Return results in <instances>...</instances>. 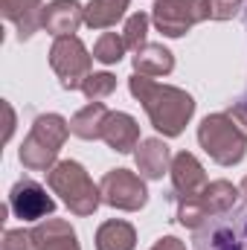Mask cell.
<instances>
[{"mask_svg": "<svg viewBox=\"0 0 247 250\" xmlns=\"http://www.w3.org/2000/svg\"><path fill=\"white\" fill-rule=\"evenodd\" d=\"M128 90L143 105L151 125L163 137H181L189 120L195 117V99L184 87L163 84V82H157L151 76H143V73H131L128 76Z\"/></svg>", "mask_w": 247, "mask_h": 250, "instance_id": "obj_1", "label": "cell"}, {"mask_svg": "<svg viewBox=\"0 0 247 250\" xmlns=\"http://www.w3.org/2000/svg\"><path fill=\"white\" fill-rule=\"evenodd\" d=\"M70 123L62 114H41L35 117V123L29 128V134L23 137L21 148H18V160L23 169L29 172H50L59 163V151L70 137Z\"/></svg>", "mask_w": 247, "mask_h": 250, "instance_id": "obj_2", "label": "cell"}, {"mask_svg": "<svg viewBox=\"0 0 247 250\" xmlns=\"http://www.w3.org/2000/svg\"><path fill=\"white\" fill-rule=\"evenodd\" d=\"M47 187L53 189L73 215H93L102 204V192L99 184L90 181L87 169L79 160H59L50 172H47Z\"/></svg>", "mask_w": 247, "mask_h": 250, "instance_id": "obj_3", "label": "cell"}, {"mask_svg": "<svg viewBox=\"0 0 247 250\" xmlns=\"http://www.w3.org/2000/svg\"><path fill=\"white\" fill-rule=\"evenodd\" d=\"M198 143L218 166H236L247 154V134L230 117V111L204 117L198 125Z\"/></svg>", "mask_w": 247, "mask_h": 250, "instance_id": "obj_4", "label": "cell"}, {"mask_svg": "<svg viewBox=\"0 0 247 250\" xmlns=\"http://www.w3.org/2000/svg\"><path fill=\"white\" fill-rule=\"evenodd\" d=\"M50 67L59 76V84L64 90H82L84 79L93 73V56L87 53L79 35H64L56 38L50 47Z\"/></svg>", "mask_w": 247, "mask_h": 250, "instance_id": "obj_5", "label": "cell"}, {"mask_svg": "<svg viewBox=\"0 0 247 250\" xmlns=\"http://www.w3.org/2000/svg\"><path fill=\"white\" fill-rule=\"evenodd\" d=\"M151 21L166 38H181L195 23L209 21V0H154Z\"/></svg>", "mask_w": 247, "mask_h": 250, "instance_id": "obj_6", "label": "cell"}, {"mask_svg": "<svg viewBox=\"0 0 247 250\" xmlns=\"http://www.w3.org/2000/svg\"><path fill=\"white\" fill-rule=\"evenodd\" d=\"M99 192H102V204L123 209V212H140L148 204V189H145L143 175H137L131 169L105 172L99 181Z\"/></svg>", "mask_w": 247, "mask_h": 250, "instance_id": "obj_7", "label": "cell"}, {"mask_svg": "<svg viewBox=\"0 0 247 250\" xmlns=\"http://www.w3.org/2000/svg\"><path fill=\"white\" fill-rule=\"evenodd\" d=\"M9 209L21 221H44L47 215L56 212V201L47 195V189L38 181L23 178L9 189Z\"/></svg>", "mask_w": 247, "mask_h": 250, "instance_id": "obj_8", "label": "cell"}, {"mask_svg": "<svg viewBox=\"0 0 247 250\" xmlns=\"http://www.w3.org/2000/svg\"><path fill=\"white\" fill-rule=\"evenodd\" d=\"M84 23V6L79 0H53L44 6L41 15V29L53 38L76 35V29Z\"/></svg>", "mask_w": 247, "mask_h": 250, "instance_id": "obj_9", "label": "cell"}, {"mask_svg": "<svg viewBox=\"0 0 247 250\" xmlns=\"http://www.w3.org/2000/svg\"><path fill=\"white\" fill-rule=\"evenodd\" d=\"M169 175H172V187H175V192H178L181 198L201 195L204 187L209 184V181H206V172H204V166H201V160H198L192 151H178V154L172 157Z\"/></svg>", "mask_w": 247, "mask_h": 250, "instance_id": "obj_10", "label": "cell"}, {"mask_svg": "<svg viewBox=\"0 0 247 250\" xmlns=\"http://www.w3.org/2000/svg\"><path fill=\"white\" fill-rule=\"evenodd\" d=\"M134 160H137V172L145 181H160L172 169V151H169V146L160 137L140 140V146L134 151Z\"/></svg>", "mask_w": 247, "mask_h": 250, "instance_id": "obj_11", "label": "cell"}, {"mask_svg": "<svg viewBox=\"0 0 247 250\" xmlns=\"http://www.w3.org/2000/svg\"><path fill=\"white\" fill-rule=\"evenodd\" d=\"M3 18L15 23L18 41H29L41 29V15H44V0H0Z\"/></svg>", "mask_w": 247, "mask_h": 250, "instance_id": "obj_12", "label": "cell"}, {"mask_svg": "<svg viewBox=\"0 0 247 250\" xmlns=\"http://www.w3.org/2000/svg\"><path fill=\"white\" fill-rule=\"evenodd\" d=\"M32 239H35V250H82L73 224L53 215L32 227Z\"/></svg>", "mask_w": 247, "mask_h": 250, "instance_id": "obj_13", "label": "cell"}, {"mask_svg": "<svg viewBox=\"0 0 247 250\" xmlns=\"http://www.w3.org/2000/svg\"><path fill=\"white\" fill-rule=\"evenodd\" d=\"M102 140L117 154H128L140 146V125L125 111H111L108 120H105V128H102Z\"/></svg>", "mask_w": 247, "mask_h": 250, "instance_id": "obj_14", "label": "cell"}, {"mask_svg": "<svg viewBox=\"0 0 247 250\" xmlns=\"http://www.w3.org/2000/svg\"><path fill=\"white\" fill-rule=\"evenodd\" d=\"M239 195H242V189L233 187L230 181H209L204 192L198 195V204L204 207V212L209 215V218H215V215H224V212H230L236 204H239Z\"/></svg>", "mask_w": 247, "mask_h": 250, "instance_id": "obj_15", "label": "cell"}, {"mask_svg": "<svg viewBox=\"0 0 247 250\" xmlns=\"http://www.w3.org/2000/svg\"><path fill=\"white\" fill-rule=\"evenodd\" d=\"M172 70H175V56L163 44H143L134 53V73L157 79V76H169Z\"/></svg>", "mask_w": 247, "mask_h": 250, "instance_id": "obj_16", "label": "cell"}, {"mask_svg": "<svg viewBox=\"0 0 247 250\" xmlns=\"http://www.w3.org/2000/svg\"><path fill=\"white\" fill-rule=\"evenodd\" d=\"M108 108L105 102H87L84 108H79L70 120V131L73 137L79 140H102V128H105V120H108Z\"/></svg>", "mask_w": 247, "mask_h": 250, "instance_id": "obj_17", "label": "cell"}, {"mask_svg": "<svg viewBox=\"0 0 247 250\" xmlns=\"http://www.w3.org/2000/svg\"><path fill=\"white\" fill-rule=\"evenodd\" d=\"M137 248V230L123 218H111L99 224L96 230V250H134Z\"/></svg>", "mask_w": 247, "mask_h": 250, "instance_id": "obj_18", "label": "cell"}, {"mask_svg": "<svg viewBox=\"0 0 247 250\" xmlns=\"http://www.w3.org/2000/svg\"><path fill=\"white\" fill-rule=\"evenodd\" d=\"M131 0H90L84 6V26L90 29H108L117 26L128 12Z\"/></svg>", "mask_w": 247, "mask_h": 250, "instance_id": "obj_19", "label": "cell"}, {"mask_svg": "<svg viewBox=\"0 0 247 250\" xmlns=\"http://www.w3.org/2000/svg\"><path fill=\"white\" fill-rule=\"evenodd\" d=\"M125 41L123 35H117V32H102L99 35V41L93 44V59L102 64H120L125 56Z\"/></svg>", "mask_w": 247, "mask_h": 250, "instance_id": "obj_20", "label": "cell"}, {"mask_svg": "<svg viewBox=\"0 0 247 250\" xmlns=\"http://www.w3.org/2000/svg\"><path fill=\"white\" fill-rule=\"evenodd\" d=\"M114 90H117V76L108 73V70L90 73V76L84 79V84H82V93H84L90 102H102V99H108Z\"/></svg>", "mask_w": 247, "mask_h": 250, "instance_id": "obj_21", "label": "cell"}, {"mask_svg": "<svg viewBox=\"0 0 247 250\" xmlns=\"http://www.w3.org/2000/svg\"><path fill=\"white\" fill-rule=\"evenodd\" d=\"M148 23H151V18L145 15V12H134V15H128V21H125V29H123V41L128 50H140L143 44H148L145 41V35H148Z\"/></svg>", "mask_w": 247, "mask_h": 250, "instance_id": "obj_22", "label": "cell"}, {"mask_svg": "<svg viewBox=\"0 0 247 250\" xmlns=\"http://www.w3.org/2000/svg\"><path fill=\"white\" fill-rule=\"evenodd\" d=\"M0 250H35V239H32V230H6L3 233V242Z\"/></svg>", "mask_w": 247, "mask_h": 250, "instance_id": "obj_23", "label": "cell"}, {"mask_svg": "<svg viewBox=\"0 0 247 250\" xmlns=\"http://www.w3.org/2000/svg\"><path fill=\"white\" fill-rule=\"evenodd\" d=\"M242 9V0H209V18L212 21H233Z\"/></svg>", "mask_w": 247, "mask_h": 250, "instance_id": "obj_24", "label": "cell"}, {"mask_svg": "<svg viewBox=\"0 0 247 250\" xmlns=\"http://www.w3.org/2000/svg\"><path fill=\"white\" fill-rule=\"evenodd\" d=\"M148 250H186V245L178 236H163V239H157Z\"/></svg>", "mask_w": 247, "mask_h": 250, "instance_id": "obj_25", "label": "cell"}, {"mask_svg": "<svg viewBox=\"0 0 247 250\" xmlns=\"http://www.w3.org/2000/svg\"><path fill=\"white\" fill-rule=\"evenodd\" d=\"M230 117H233L236 123L242 125V131L247 134V102H239V105H236V108L230 111Z\"/></svg>", "mask_w": 247, "mask_h": 250, "instance_id": "obj_26", "label": "cell"}, {"mask_svg": "<svg viewBox=\"0 0 247 250\" xmlns=\"http://www.w3.org/2000/svg\"><path fill=\"white\" fill-rule=\"evenodd\" d=\"M3 114H6V140H9L12 131H15V108L9 102H3Z\"/></svg>", "mask_w": 247, "mask_h": 250, "instance_id": "obj_27", "label": "cell"}, {"mask_svg": "<svg viewBox=\"0 0 247 250\" xmlns=\"http://www.w3.org/2000/svg\"><path fill=\"white\" fill-rule=\"evenodd\" d=\"M239 189H242V198H245V204H247V175L242 178V187H239Z\"/></svg>", "mask_w": 247, "mask_h": 250, "instance_id": "obj_28", "label": "cell"}]
</instances>
